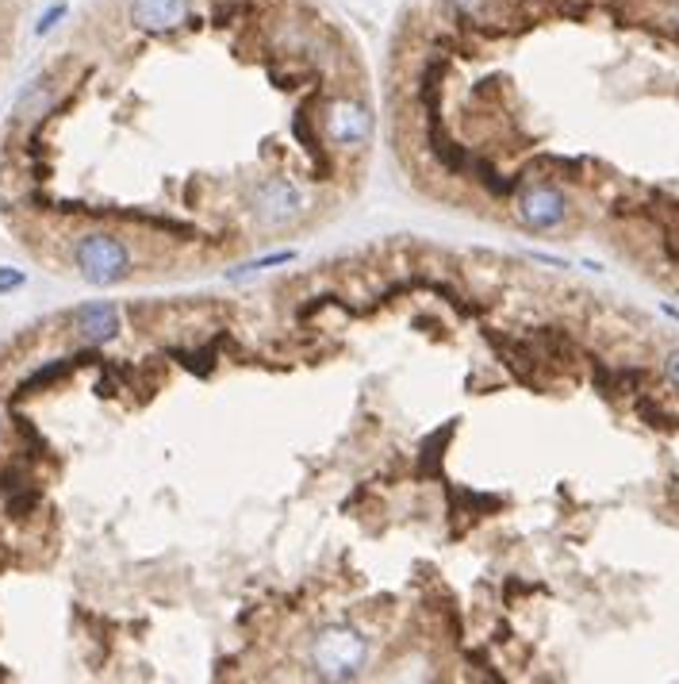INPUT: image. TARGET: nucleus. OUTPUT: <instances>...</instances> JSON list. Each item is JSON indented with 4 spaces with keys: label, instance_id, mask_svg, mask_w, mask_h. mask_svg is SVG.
<instances>
[{
    "label": "nucleus",
    "instance_id": "obj_8",
    "mask_svg": "<svg viewBox=\"0 0 679 684\" xmlns=\"http://www.w3.org/2000/svg\"><path fill=\"white\" fill-rule=\"evenodd\" d=\"M533 346V354H538L541 361H569L576 358V343L569 339V332H561V327H538V332L527 339Z\"/></svg>",
    "mask_w": 679,
    "mask_h": 684
},
{
    "label": "nucleus",
    "instance_id": "obj_1",
    "mask_svg": "<svg viewBox=\"0 0 679 684\" xmlns=\"http://www.w3.org/2000/svg\"><path fill=\"white\" fill-rule=\"evenodd\" d=\"M311 657H315V670L330 681H346L365 665L369 657V642L361 639L358 627H327V631L315 634V646H311Z\"/></svg>",
    "mask_w": 679,
    "mask_h": 684
},
{
    "label": "nucleus",
    "instance_id": "obj_9",
    "mask_svg": "<svg viewBox=\"0 0 679 684\" xmlns=\"http://www.w3.org/2000/svg\"><path fill=\"white\" fill-rule=\"evenodd\" d=\"M637 415H641V420L649 423V428H660V431H676V428H679V415H668L665 408H660L653 397L637 400Z\"/></svg>",
    "mask_w": 679,
    "mask_h": 684
},
{
    "label": "nucleus",
    "instance_id": "obj_6",
    "mask_svg": "<svg viewBox=\"0 0 679 684\" xmlns=\"http://www.w3.org/2000/svg\"><path fill=\"white\" fill-rule=\"evenodd\" d=\"M519 215L533 231H553V228H561L564 215H569V200H564V192L553 189V185H533V189L522 192Z\"/></svg>",
    "mask_w": 679,
    "mask_h": 684
},
{
    "label": "nucleus",
    "instance_id": "obj_2",
    "mask_svg": "<svg viewBox=\"0 0 679 684\" xmlns=\"http://www.w3.org/2000/svg\"><path fill=\"white\" fill-rule=\"evenodd\" d=\"M74 265L77 273L88 281V285H116L131 273V251L119 243L116 235H104V231H93V235H81L74 246Z\"/></svg>",
    "mask_w": 679,
    "mask_h": 684
},
{
    "label": "nucleus",
    "instance_id": "obj_5",
    "mask_svg": "<svg viewBox=\"0 0 679 684\" xmlns=\"http://www.w3.org/2000/svg\"><path fill=\"white\" fill-rule=\"evenodd\" d=\"M127 20L142 35H173L189 20V0H131Z\"/></svg>",
    "mask_w": 679,
    "mask_h": 684
},
{
    "label": "nucleus",
    "instance_id": "obj_11",
    "mask_svg": "<svg viewBox=\"0 0 679 684\" xmlns=\"http://www.w3.org/2000/svg\"><path fill=\"white\" fill-rule=\"evenodd\" d=\"M15 285H23V273H15V270H0V293H8V288H15Z\"/></svg>",
    "mask_w": 679,
    "mask_h": 684
},
{
    "label": "nucleus",
    "instance_id": "obj_10",
    "mask_svg": "<svg viewBox=\"0 0 679 684\" xmlns=\"http://www.w3.org/2000/svg\"><path fill=\"white\" fill-rule=\"evenodd\" d=\"M62 15H66V4H54V8H51V12H46V15H43V20H39V23H35V35H46V31H51V28H54V23H59V20H62Z\"/></svg>",
    "mask_w": 679,
    "mask_h": 684
},
{
    "label": "nucleus",
    "instance_id": "obj_13",
    "mask_svg": "<svg viewBox=\"0 0 679 684\" xmlns=\"http://www.w3.org/2000/svg\"><path fill=\"white\" fill-rule=\"evenodd\" d=\"M665 23H668V31H676V35H679V0H672V4H668Z\"/></svg>",
    "mask_w": 679,
    "mask_h": 684
},
{
    "label": "nucleus",
    "instance_id": "obj_3",
    "mask_svg": "<svg viewBox=\"0 0 679 684\" xmlns=\"http://www.w3.org/2000/svg\"><path fill=\"white\" fill-rule=\"evenodd\" d=\"M304 192L296 181L288 177L273 173L265 181L254 185V220L262 223L265 231H277V228H288L304 215Z\"/></svg>",
    "mask_w": 679,
    "mask_h": 684
},
{
    "label": "nucleus",
    "instance_id": "obj_7",
    "mask_svg": "<svg viewBox=\"0 0 679 684\" xmlns=\"http://www.w3.org/2000/svg\"><path fill=\"white\" fill-rule=\"evenodd\" d=\"M74 332L85 343H112L119 335V312L116 304H81V308L70 316Z\"/></svg>",
    "mask_w": 679,
    "mask_h": 684
},
{
    "label": "nucleus",
    "instance_id": "obj_12",
    "mask_svg": "<svg viewBox=\"0 0 679 684\" xmlns=\"http://www.w3.org/2000/svg\"><path fill=\"white\" fill-rule=\"evenodd\" d=\"M665 373H668V381H672L676 389H679V350H672V354L665 358Z\"/></svg>",
    "mask_w": 679,
    "mask_h": 684
},
{
    "label": "nucleus",
    "instance_id": "obj_4",
    "mask_svg": "<svg viewBox=\"0 0 679 684\" xmlns=\"http://www.w3.org/2000/svg\"><path fill=\"white\" fill-rule=\"evenodd\" d=\"M322 131L338 150H358L373 135V116L361 101L342 96V101H330L327 112H322Z\"/></svg>",
    "mask_w": 679,
    "mask_h": 684
}]
</instances>
